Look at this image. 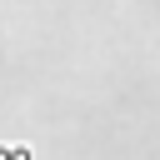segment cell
I'll return each mask as SVG.
<instances>
[{"mask_svg": "<svg viewBox=\"0 0 160 160\" xmlns=\"http://www.w3.org/2000/svg\"><path fill=\"white\" fill-rule=\"evenodd\" d=\"M0 160H30L25 145H0Z\"/></svg>", "mask_w": 160, "mask_h": 160, "instance_id": "cell-1", "label": "cell"}]
</instances>
